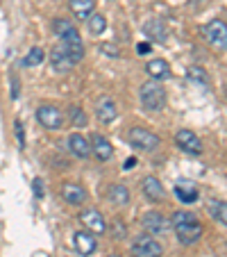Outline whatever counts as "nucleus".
I'll return each mask as SVG.
<instances>
[{"label":"nucleus","mask_w":227,"mask_h":257,"mask_svg":"<svg viewBox=\"0 0 227 257\" xmlns=\"http://www.w3.org/2000/svg\"><path fill=\"white\" fill-rule=\"evenodd\" d=\"M53 28H55V32L59 34V39H62V48L66 50V55H68V59L73 62V66L82 62L84 59V46H82V39H80L78 28H75L71 21H66V19H55Z\"/></svg>","instance_id":"1"},{"label":"nucleus","mask_w":227,"mask_h":257,"mask_svg":"<svg viewBox=\"0 0 227 257\" xmlns=\"http://www.w3.org/2000/svg\"><path fill=\"white\" fill-rule=\"evenodd\" d=\"M170 225H173L179 243H184V246H191L202 237V225H200L198 216L191 212H184V209L175 212L173 218H170Z\"/></svg>","instance_id":"2"},{"label":"nucleus","mask_w":227,"mask_h":257,"mask_svg":"<svg viewBox=\"0 0 227 257\" xmlns=\"http://www.w3.org/2000/svg\"><path fill=\"white\" fill-rule=\"evenodd\" d=\"M139 98H141V105L148 112H159L161 107L166 105V89L157 80H148L145 84H141Z\"/></svg>","instance_id":"3"},{"label":"nucleus","mask_w":227,"mask_h":257,"mask_svg":"<svg viewBox=\"0 0 227 257\" xmlns=\"http://www.w3.org/2000/svg\"><path fill=\"white\" fill-rule=\"evenodd\" d=\"M127 139H130V144L134 146V148H139V151H157L161 144V139L155 135V132L145 130V127H132L130 135H127Z\"/></svg>","instance_id":"4"},{"label":"nucleus","mask_w":227,"mask_h":257,"mask_svg":"<svg viewBox=\"0 0 227 257\" xmlns=\"http://www.w3.org/2000/svg\"><path fill=\"white\" fill-rule=\"evenodd\" d=\"M202 37L216 50H227V25L222 21H211L202 28Z\"/></svg>","instance_id":"5"},{"label":"nucleus","mask_w":227,"mask_h":257,"mask_svg":"<svg viewBox=\"0 0 227 257\" xmlns=\"http://www.w3.org/2000/svg\"><path fill=\"white\" fill-rule=\"evenodd\" d=\"M130 252H132V257H161L164 248H161V243L157 241L155 237L143 234V237H136L134 241H132Z\"/></svg>","instance_id":"6"},{"label":"nucleus","mask_w":227,"mask_h":257,"mask_svg":"<svg viewBox=\"0 0 227 257\" xmlns=\"http://www.w3.org/2000/svg\"><path fill=\"white\" fill-rule=\"evenodd\" d=\"M37 121L46 127V130H59L64 125V112L55 105H41L37 109Z\"/></svg>","instance_id":"7"},{"label":"nucleus","mask_w":227,"mask_h":257,"mask_svg":"<svg viewBox=\"0 0 227 257\" xmlns=\"http://www.w3.org/2000/svg\"><path fill=\"white\" fill-rule=\"evenodd\" d=\"M143 228L148 230L150 237H161V234H166L170 230V221L164 216V214L152 209V212L143 214Z\"/></svg>","instance_id":"8"},{"label":"nucleus","mask_w":227,"mask_h":257,"mask_svg":"<svg viewBox=\"0 0 227 257\" xmlns=\"http://www.w3.org/2000/svg\"><path fill=\"white\" fill-rule=\"evenodd\" d=\"M175 144H177V148H182L184 153H191V155L202 153V141L193 130H179L175 135Z\"/></svg>","instance_id":"9"},{"label":"nucleus","mask_w":227,"mask_h":257,"mask_svg":"<svg viewBox=\"0 0 227 257\" xmlns=\"http://www.w3.org/2000/svg\"><path fill=\"white\" fill-rule=\"evenodd\" d=\"M91 155H96L100 162H107V160H111V155H114V146H111V141L107 139L105 135H93L91 137Z\"/></svg>","instance_id":"10"},{"label":"nucleus","mask_w":227,"mask_h":257,"mask_svg":"<svg viewBox=\"0 0 227 257\" xmlns=\"http://www.w3.org/2000/svg\"><path fill=\"white\" fill-rule=\"evenodd\" d=\"M84 223V228L91 230L93 234H105L107 232V223H105V216H102L98 209H87V212L82 214V218H80Z\"/></svg>","instance_id":"11"},{"label":"nucleus","mask_w":227,"mask_h":257,"mask_svg":"<svg viewBox=\"0 0 227 257\" xmlns=\"http://www.w3.org/2000/svg\"><path fill=\"white\" fill-rule=\"evenodd\" d=\"M73 246H75V250H78L82 257H87V255H91V252L96 250L98 241L93 239V234H91V232L78 230V232L73 234Z\"/></svg>","instance_id":"12"},{"label":"nucleus","mask_w":227,"mask_h":257,"mask_svg":"<svg viewBox=\"0 0 227 257\" xmlns=\"http://www.w3.org/2000/svg\"><path fill=\"white\" fill-rule=\"evenodd\" d=\"M62 196L68 205H82L84 200H87V191H84V187L78 185V182H66L62 189Z\"/></svg>","instance_id":"13"},{"label":"nucleus","mask_w":227,"mask_h":257,"mask_svg":"<svg viewBox=\"0 0 227 257\" xmlns=\"http://www.w3.org/2000/svg\"><path fill=\"white\" fill-rule=\"evenodd\" d=\"M143 194L148 196L152 203H159V200H164V196H166V191H164V187H161V182L155 178V175H148V178H143Z\"/></svg>","instance_id":"14"},{"label":"nucleus","mask_w":227,"mask_h":257,"mask_svg":"<svg viewBox=\"0 0 227 257\" xmlns=\"http://www.w3.org/2000/svg\"><path fill=\"white\" fill-rule=\"evenodd\" d=\"M68 148H71V153L75 157H80V160H87V157L91 155V144H89V139L82 135H71Z\"/></svg>","instance_id":"15"},{"label":"nucleus","mask_w":227,"mask_h":257,"mask_svg":"<svg viewBox=\"0 0 227 257\" xmlns=\"http://www.w3.org/2000/svg\"><path fill=\"white\" fill-rule=\"evenodd\" d=\"M98 121L100 123H111L114 118L118 116V109H116V102L111 100L109 96H105L100 102H98Z\"/></svg>","instance_id":"16"},{"label":"nucleus","mask_w":227,"mask_h":257,"mask_svg":"<svg viewBox=\"0 0 227 257\" xmlns=\"http://www.w3.org/2000/svg\"><path fill=\"white\" fill-rule=\"evenodd\" d=\"M50 64H53V68L59 71V73H66V71L73 68V62L68 59L66 50H64L62 46H55V48L50 50Z\"/></svg>","instance_id":"17"},{"label":"nucleus","mask_w":227,"mask_h":257,"mask_svg":"<svg viewBox=\"0 0 227 257\" xmlns=\"http://www.w3.org/2000/svg\"><path fill=\"white\" fill-rule=\"evenodd\" d=\"M68 7L80 21H87L93 14V7H96V0H68Z\"/></svg>","instance_id":"18"},{"label":"nucleus","mask_w":227,"mask_h":257,"mask_svg":"<svg viewBox=\"0 0 227 257\" xmlns=\"http://www.w3.org/2000/svg\"><path fill=\"white\" fill-rule=\"evenodd\" d=\"M145 71H148V75L152 80H168L170 78V66L164 59H152V62H148Z\"/></svg>","instance_id":"19"},{"label":"nucleus","mask_w":227,"mask_h":257,"mask_svg":"<svg viewBox=\"0 0 227 257\" xmlns=\"http://www.w3.org/2000/svg\"><path fill=\"white\" fill-rule=\"evenodd\" d=\"M175 196H177L182 203L191 205V203L198 200L200 194H198V189H195L193 182H177V185H175Z\"/></svg>","instance_id":"20"},{"label":"nucleus","mask_w":227,"mask_h":257,"mask_svg":"<svg viewBox=\"0 0 227 257\" xmlns=\"http://www.w3.org/2000/svg\"><path fill=\"white\" fill-rule=\"evenodd\" d=\"M143 32L148 34L150 39H157L159 44H164V41L168 39V30H166V25L161 23V21H157V19L148 21V23L143 25Z\"/></svg>","instance_id":"21"},{"label":"nucleus","mask_w":227,"mask_h":257,"mask_svg":"<svg viewBox=\"0 0 227 257\" xmlns=\"http://www.w3.org/2000/svg\"><path fill=\"white\" fill-rule=\"evenodd\" d=\"M107 198H109V203H114V205H127L130 203V191H127L125 185H111Z\"/></svg>","instance_id":"22"},{"label":"nucleus","mask_w":227,"mask_h":257,"mask_svg":"<svg viewBox=\"0 0 227 257\" xmlns=\"http://www.w3.org/2000/svg\"><path fill=\"white\" fill-rule=\"evenodd\" d=\"M209 214L216 218L218 223L227 225V203H220V200H211V203H209Z\"/></svg>","instance_id":"23"},{"label":"nucleus","mask_w":227,"mask_h":257,"mask_svg":"<svg viewBox=\"0 0 227 257\" xmlns=\"http://www.w3.org/2000/svg\"><path fill=\"white\" fill-rule=\"evenodd\" d=\"M186 78L193 80V82H198V84H202V87H207V84H209L207 71H204L202 66H191V68L186 71Z\"/></svg>","instance_id":"24"},{"label":"nucleus","mask_w":227,"mask_h":257,"mask_svg":"<svg viewBox=\"0 0 227 257\" xmlns=\"http://www.w3.org/2000/svg\"><path fill=\"white\" fill-rule=\"evenodd\" d=\"M87 23H89V32L91 34H102L105 32V28H107V21H105V16L102 14H91Z\"/></svg>","instance_id":"25"},{"label":"nucleus","mask_w":227,"mask_h":257,"mask_svg":"<svg viewBox=\"0 0 227 257\" xmlns=\"http://www.w3.org/2000/svg\"><path fill=\"white\" fill-rule=\"evenodd\" d=\"M44 59H46V53L39 48V46H34V48L28 53V57L23 59V66H39Z\"/></svg>","instance_id":"26"},{"label":"nucleus","mask_w":227,"mask_h":257,"mask_svg":"<svg viewBox=\"0 0 227 257\" xmlns=\"http://www.w3.org/2000/svg\"><path fill=\"white\" fill-rule=\"evenodd\" d=\"M68 114H71V121H73V125H75V127H84V125H87L89 118H87V114H84V109H80V107H71V112H68Z\"/></svg>","instance_id":"27"},{"label":"nucleus","mask_w":227,"mask_h":257,"mask_svg":"<svg viewBox=\"0 0 227 257\" xmlns=\"http://www.w3.org/2000/svg\"><path fill=\"white\" fill-rule=\"evenodd\" d=\"M100 53H102V55H107V57H111V59L121 57V50H118L114 44H100Z\"/></svg>","instance_id":"28"},{"label":"nucleus","mask_w":227,"mask_h":257,"mask_svg":"<svg viewBox=\"0 0 227 257\" xmlns=\"http://www.w3.org/2000/svg\"><path fill=\"white\" fill-rule=\"evenodd\" d=\"M111 232H114V239L125 237V225H123L121 221H114V228H111Z\"/></svg>","instance_id":"29"},{"label":"nucleus","mask_w":227,"mask_h":257,"mask_svg":"<svg viewBox=\"0 0 227 257\" xmlns=\"http://www.w3.org/2000/svg\"><path fill=\"white\" fill-rule=\"evenodd\" d=\"M16 137H19V144H21V148H23L25 137H23V125H21V121H16Z\"/></svg>","instance_id":"30"},{"label":"nucleus","mask_w":227,"mask_h":257,"mask_svg":"<svg viewBox=\"0 0 227 257\" xmlns=\"http://www.w3.org/2000/svg\"><path fill=\"white\" fill-rule=\"evenodd\" d=\"M34 194L39 196V198H41V196H44V182H41L39 178L34 180Z\"/></svg>","instance_id":"31"},{"label":"nucleus","mask_w":227,"mask_h":257,"mask_svg":"<svg viewBox=\"0 0 227 257\" xmlns=\"http://www.w3.org/2000/svg\"><path fill=\"white\" fill-rule=\"evenodd\" d=\"M134 164H136V160H134V157H130V160L125 162V166H123V169H125V171H130V169H134Z\"/></svg>","instance_id":"32"},{"label":"nucleus","mask_w":227,"mask_h":257,"mask_svg":"<svg viewBox=\"0 0 227 257\" xmlns=\"http://www.w3.org/2000/svg\"><path fill=\"white\" fill-rule=\"evenodd\" d=\"M148 50H150V46H148V44H141V46H139V53H143V55H145Z\"/></svg>","instance_id":"33"},{"label":"nucleus","mask_w":227,"mask_h":257,"mask_svg":"<svg viewBox=\"0 0 227 257\" xmlns=\"http://www.w3.org/2000/svg\"><path fill=\"white\" fill-rule=\"evenodd\" d=\"M225 98H227V84H225Z\"/></svg>","instance_id":"34"},{"label":"nucleus","mask_w":227,"mask_h":257,"mask_svg":"<svg viewBox=\"0 0 227 257\" xmlns=\"http://www.w3.org/2000/svg\"><path fill=\"white\" fill-rule=\"evenodd\" d=\"M107 257H118V255H107Z\"/></svg>","instance_id":"35"}]
</instances>
